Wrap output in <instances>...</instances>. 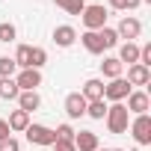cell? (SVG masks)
Instances as JSON below:
<instances>
[{
  "label": "cell",
  "instance_id": "obj_1",
  "mask_svg": "<svg viewBox=\"0 0 151 151\" xmlns=\"http://www.w3.org/2000/svg\"><path fill=\"white\" fill-rule=\"evenodd\" d=\"M116 42H119V36H116V30H110V27L86 30V33H83V47H86L89 53H104V50L113 47Z\"/></svg>",
  "mask_w": 151,
  "mask_h": 151
},
{
  "label": "cell",
  "instance_id": "obj_2",
  "mask_svg": "<svg viewBox=\"0 0 151 151\" xmlns=\"http://www.w3.org/2000/svg\"><path fill=\"white\" fill-rule=\"evenodd\" d=\"M107 127H110L113 133H124V130H127V107H124V104L107 107Z\"/></svg>",
  "mask_w": 151,
  "mask_h": 151
},
{
  "label": "cell",
  "instance_id": "obj_3",
  "mask_svg": "<svg viewBox=\"0 0 151 151\" xmlns=\"http://www.w3.org/2000/svg\"><path fill=\"white\" fill-rule=\"evenodd\" d=\"M27 139L33 142V145H53L56 142V133L50 130V127H45V124H27Z\"/></svg>",
  "mask_w": 151,
  "mask_h": 151
},
{
  "label": "cell",
  "instance_id": "obj_4",
  "mask_svg": "<svg viewBox=\"0 0 151 151\" xmlns=\"http://www.w3.org/2000/svg\"><path fill=\"white\" fill-rule=\"evenodd\" d=\"M104 21H107V9H104V6L92 3V6L83 9V24H86V30H101Z\"/></svg>",
  "mask_w": 151,
  "mask_h": 151
},
{
  "label": "cell",
  "instance_id": "obj_5",
  "mask_svg": "<svg viewBox=\"0 0 151 151\" xmlns=\"http://www.w3.org/2000/svg\"><path fill=\"white\" fill-rule=\"evenodd\" d=\"M127 95H130V83H127L124 77H116L110 86H104V98H110L113 104H122Z\"/></svg>",
  "mask_w": 151,
  "mask_h": 151
},
{
  "label": "cell",
  "instance_id": "obj_6",
  "mask_svg": "<svg viewBox=\"0 0 151 151\" xmlns=\"http://www.w3.org/2000/svg\"><path fill=\"white\" fill-rule=\"evenodd\" d=\"M15 83L21 92H36V86H42V74H39V68H21Z\"/></svg>",
  "mask_w": 151,
  "mask_h": 151
},
{
  "label": "cell",
  "instance_id": "obj_7",
  "mask_svg": "<svg viewBox=\"0 0 151 151\" xmlns=\"http://www.w3.org/2000/svg\"><path fill=\"white\" fill-rule=\"evenodd\" d=\"M133 139H136L139 145H148V142H151V116H148V113L136 116V122H133Z\"/></svg>",
  "mask_w": 151,
  "mask_h": 151
},
{
  "label": "cell",
  "instance_id": "obj_8",
  "mask_svg": "<svg viewBox=\"0 0 151 151\" xmlns=\"http://www.w3.org/2000/svg\"><path fill=\"white\" fill-rule=\"evenodd\" d=\"M65 113H68L71 119H80V116H86V98H83L80 92H71V95L65 98Z\"/></svg>",
  "mask_w": 151,
  "mask_h": 151
},
{
  "label": "cell",
  "instance_id": "obj_9",
  "mask_svg": "<svg viewBox=\"0 0 151 151\" xmlns=\"http://www.w3.org/2000/svg\"><path fill=\"white\" fill-rule=\"evenodd\" d=\"M74 148L77 151H95L98 148V133H92V130H80V133H74Z\"/></svg>",
  "mask_w": 151,
  "mask_h": 151
},
{
  "label": "cell",
  "instance_id": "obj_10",
  "mask_svg": "<svg viewBox=\"0 0 151 151\" xmlns=\"http://www.w3.org/2000/svg\"><path fill=\"white\" fill-rule=\"evenodd\" d=\"M139 33H142V24H139L136 18H122V24H119V30H116V36H122V39H127V42H133Z\"/></svg>",
  "mask_w": 151,
  "mask_h": 151
},
{
  "label": "cell",
  "instance_id": "obj_11",
  "mask_svg": "<svg viewBox=\"0 0 151 151\" xmlns=\"http://www.w3.org/2000/svg\"><path fill=\"white\" fill-rule=\"evenodd\" d=\"M148 107H151V101H148L145 92H130V95H127V113L142 116V113H148Z\"/></svg>",
  "mask_w": 151,
  "mask_h": 151
},
{
  "label": "cell",
  "instance_id": "obj_12",
  "mask_svg": "<svg viewBox=\"0 0 151 151\" xmlns=\"http://www.w3.org/2000/svg\"><path fill=\"white\" fill-rule=\"evenodd\" d=\"M148 80H151V71H148L145 65H139V62H136V65H130V68H127V83H130V86H145Z\"/></svg>",
  "mask_w": 151,
  "mask_h": 151
},
{
  "label": "cell",
  "instance_id": "obj_13",
  "mask_svg": "<svg viewBox=\"0 0 151 151\" xmlns=\"http://www.w3.org/2000/svg\"><path fill=\"white\" fill-rule=\"evenodd\" d=\"M74 39H77V33H74V27H68V24H62V27L53 30V42H56L59 47H71Z\"/></svg>",
  "mask_w": 151,
  "mask_h": 151
},
{
  "label": "cell",
  "instance_id": "obj_14",
  "mask_svg": "<svg viewBox=\"0 0 151 151\" xmlns=\"http://www.w3.org/2000/svg\"><path fill=\"white\" fill-rule=\"evenodd\" d=\"M80 95L86 98V104L89 101H104V80H86V86H83Z\"/></svg>",
  "mask_w": 151,
  "mask_h": 151
},
{
  "label": "cell",
  "instance_id": "obj_15",
  "mask_svg": "<svg viewBox=\"0 0 151 151\" xmlns=\"http://www.w3.org/2000/svg\"><path fill=\"white\" fill-rule=\"evenodd\" d=\"M18 104H21L24 113H33V110L42 107V98H39V92H21L18 95Z\"/></svg>",
  "mask_w": 151,
  "mask_h": 151
},
{
  "label": "cell",
  "instance_id": "obj_16",
  "mask_svg": "<svg viewBox=\"0 0 151 151\" xmlns=\"http://www.w3.org/2000/svg\"><path fill=\"white\" fill-rule=\"evenodd\" d=\"M21 95V89H18V83L12 80V77H0V98L3 101H12V98H18Z\"/></svg>",
  "mask_w": 151,
  "mask_h": 151
},
{
  "label": "cell",
  "instance_id": "obj_17",
  "mask_svg": "<svg viewBox=\"0 0 151 151\" xmlns=\"http://www.w3.org/2000/svg\"><path fill=\"white\" fill-rule=\"evenodd\" d=\"M119 62L136 65V62H139V47H136L133 42H124V45H122V53H119Z\"/></svg>",
  "mask_w": 151,
  "mask_h": 151
},
{
  "label": "cell",
  "instance_id": "obj_18",
  "mask_svg": "<svg viewBox=\"0 0 151 151\" xmlns=\"http://www.w3.org/2000/svg\"><path fill=\"white\" fill-rule=\"evenodd\" d=\"M9 130H27V124H30V113H24V110H15L12 116H9Z\"/></svg>",
  "mask_w": 151,
  "mask_h": 151
},
{
  "label": "cell",
  "instance_id": "obj_19",
  "mask_svg": "<svg viewBox=\"0 0 151 151\" xmlns=\"http://www.w3.org/2000/svg\"><path fill=\"white\" fill-rule=\"evenodd\" d=\"M101 71H104V77L116 80V77H122V62L119 59H104L101 62Z\"/></svg>",
  "mask_w": 151,
  "mask_h": 151
},
{
  "label": "cell",
  "instance_id": "obj_20",
  "mask_svg": "<svg viewBox=\"0 0 151 151\" xmlns=\"http://www.w3.org/2000/svg\"><path fill=\"white\" fill-rule=\"evenodd\" d=\"M45 62H47L45 47H30V68H42Z\"/></svg>",
  "mask_w": 151,
  "mask_h": 151
},
{
  "label": "cell",
  "instance_id": "obj_21",
  "mask_svg": "<svg viewBox=\"0 0 151 151\" xmlns=\"http://www.w3.org/2000/svg\"><path fill=\"white\" fill-rule=\"evenodd\" d=\"M86 116L104 119V116H107V104H104V101H89V104H86Z\"/></svg>",
  "mask_w": 151,
  "mask_h": 151
},
{
  "label": "cell",
  "instance_id": "obj_22",
  "mask_svg": "<svg viewBox=\"0 0 151 151\" xmlns=\"http://www.w3.org/2000/svg\"><path fill=\"white\" fill-rule=\"evenodd\" d=\"M15 65H18V68H30V45H21V47H18Z\"/></svg>",
  "mask_w": 151,
  "mask_h": 151
},
{
  "label": "cell",
  "instance_id": "obj_23",
  "mask_svg": "<svg viewBox=\"0 0 151 151\" xmlns=\"http://www.w3.org/2000/svg\"><path fill=\"white\" fill-rule=\"evenodd\" d=\"M15 59H9V56H0V77H12L15 74Z\"/></svg>",
  "mask_w": 151,
  "mask_h": 151
},
{
  "label": "cell",
  "instance_id": "obj_24",
  "mask_svg": "<svg viewBox=\"0 0 151 151\" xmlns=\"http://www.w3.org/2000/svg\"><path fill=\"white\" fill-rule=\"evenodd\" d=\"M65 12H71V15H83V9H86V3L83 0H65V6H62Z\"/></svg>",
  "mask_w": 151,
  "mask_h": 151
},
{
  "label": "cell",
  "instance_id": "obj_25",
  "mask_svg": "<svg viewBox=\"0 0 151 151\" xmlns=\"http://www.w3.org/2000/svg\"><path fill=\"white\" fill-rule=\"evenodd\" d=\"M139 3H142V0H110L113 9H136Z\"/></svg>",
  "mask_w": 151,
  "mask_h": 151
},
{
  "label": "cell",
  "instance_id": "obj_26",
  "mask_svg": "<svg viewBox=\"0 0 151 151\" xmlns=\"http://www.w3.org/2000/svg\"><path fill=\"white\" fill-rule=\"evenodd\" d=\"M53 133H56V139H65V142H71V139H74V130H71V124H59Z\"/></svg>",
  "mask_w": 151,
  "mask_h": 151
},
{
  "label": "cell",
  "instance_id": "obj_27",
  "mask_svg": "<svg viewBox=\"0 0 151 151\" xmlns=\"http://www.w3.org/2000/svg\"><path fill=\"white\" fill-rule=\"evenodd\" d=\"M15 39V27L6 21V24H0V42H12Z\"/></svg>",
  "mask_w": 151,
  "mask_h": 151
},
{
  "label": "cell",
  "instance_id": "obj_28",
  "mask_svg": "<svg viewBox=\"0 0 151 151\" xmlns=\"http://www.w3.org/2000/svg\"><path fill=\"white\" fill-rule=\"evenodd\" d=\"M139 65H151V45H145V47H139Z\"/></svg>",
  "mask_w": 151,
  "mask_h": 151
},
{
  "label": "cell",
  "instance_id": "obj_29",
  "mask_svg": "<svg viewBox=\"0 0 151 151\" xmlns=\"http://www.w3.org/2000/svg\"><path fill=\"white\" fill-rule=\"evenodd\" d=\"M0 151H18V139H12V136H6L3 142H0Z\"/></svg>",
  "mask_w": 151,
  "mask_h": 151
},
{
  "label": "cell",
  "instance_id": "obj_30",
  "mask_svg": "<svg viewBox=\"0 0 151 151\" xmlns=\"http://www.w3.org/2000/svg\"><path fill=\"white\" fill-rule=\"evenodd\" d=\"M53 151H77V148H74V142H65V139H56V142H53Z\"/></svg>",
  "mask_w": 151,
  "mask_h": 151
},
{
  "label": "cell",
  "instance_id": "obj_31",
  "mask_svg": "<svg viewBox=\"0 0 151 151\" xmlns=\"http://www.w3.org/2000/svg\"><path fill=\"white\" fill-rule=\"evenodd\" d=\"M9 133H12V130H9V124H6L3 119H0V142H3V139H6Z\"/></svg>",
  "mask_w": 151,
  "mask_h": 151
},
{
  "label": "cell",
  "instance_id": "obj_32",
  "mask_svg": "<svg viewBox=\"0 0 151 151\" xmlns=\"http://www.w3.org/2000/svg\"><path fill=\"white\" fill-rule=\"evenodd\" d=\"M53 3H56V6H65V0H53Z\"/></svg>",
  "mask_w": 151,
  "mask_h": 151
},
{
  "label": "cell",
  "instance_id": "obj_33",
  "mask_svg": "<svg viewBox=\"0 0 151 151\" xmlns=\"http://www.w3.org/2000/svg\"><path fill=\"white\" fill-rule=\"evenodd\" d=\"M95 151H110V148H95Z\"/></svg>",
  "mask_w": 151,
  "mask_h": 151
},
{
  "label": "cell",
  "instance_id": "obj_34",
  "mask_svg": "<svg viewBox=\"0 0 151 151\" xmlns=\"http://www.w3.org/2000/svg\"><path fill=\"white\" fill-rule=\"evenodd\" d=\"M113 151H124V148H113Z\"/></svg>",
  "mask_w": 151,
  "mask_h": 151
}]
</instances>
